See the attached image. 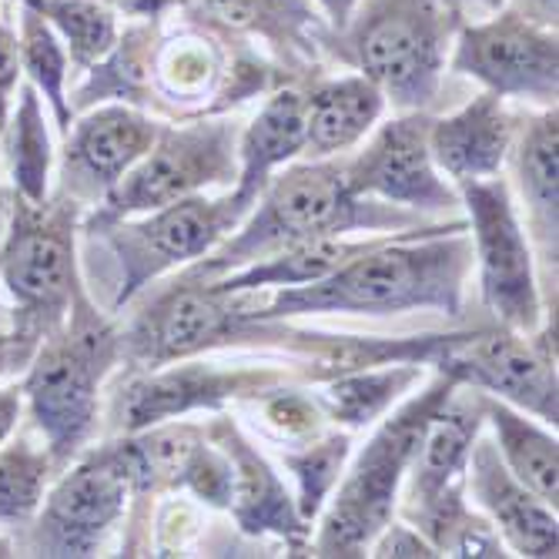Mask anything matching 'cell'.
<instances>
[{"label": "cell", "instance_id": "6da1fadb", "mask_svg": "<svg viewBox=\"0 0 559 559\" xmlns=\"http://www.w3.org/2000/svg\"><path fill=\"white\" fill-rule=\"evenodd\" d=\"M473 265L469 225L452 222L445 228L399 231L392 241H376L332 275L275 288L269 301L255 292L241 295L245 319H295V316H395L413 309H439L445 316L463 312V282Z\"/></svg>", "mask_w": 559, "mask_h": 559}, {"label": "cell", "instance_id": "7a4b0ae2", "mask_svg": "<svg viewBox=\"0 0 559 559\" xmlns=\"http://www.w3.org/2000/svg\"><path fill=\"white\" fill-rule=\"evenodd\" d=\"M262 205L241 222V231L205 259L191 265L181 278L212 282L215 275L245 269L275 251L345 231H382V228H413L423 225L419 212H402L399 205H382L379 198L352 194L345 181V158H316L288 168L272 178L259 194Z\"/></svg>", "mask_w": 559, "mask_h": 559}, {"label": "cell", "instance_id": "3957f363", "mask_svg": "<svg viewBox=\"0 0 559 559\" xmlns=\"http://www.w3.org/2000/svg\"><path fill=\"white\" fill-rule=\"evenodd\" d=\"M118 362L121 338L81 288L68 322L37 345L21 385L31 402V419L58 466H68L91 439L100 382Z\"/></svg>", "mask_w": 559, "mask_h": 559}, {"label": "cell", "instance_id": "277c9868", "mask_svg": "<svg viewBox=\"0 0 559 559\" xmlns=\"http://www.w3.org/2000/svg\"><path fill=\"white\" fill-rule=\"evenodd\" d=\"M460 389L449 376H436V382L402 402L399 409L382 419L372 432L369 445L359 452L352 469L335 483L332 506L322 520V530L312 543L319 556H366L372 539L395 513L399 486L409 473L419 442L436 419V413L449 402V395Z\"/></svg>", "mask_w": 559, "mask_h": 559}, {"label": "cell", "instance_id": "5b68a950", "mask_svg": "<svg viewBox=\"0 0 559 559\" xmlns=\"http://www.w3.org/2000/svg\"><path fill=\"white\" fill-rule=\"evenodd\" d=\"M251 205L241 201L235 191L225 198H205V194H191L171 205L147 212L141 222L115 218V222H91L84 231L91 238H100L111 251L115 262V309L124 305L158 275L188 265L201 255H209L215 245L225 241L231 228H238L248 218Z\"/></svg>", "mask_w": 559, "mask_h": 559}, {"label": "cell", "instance_id": "8992f818", "mask_svg": "<svg viewBox=\"0 0 559 559\" xmlns=\"http://www.w3.org/2000/svg\"><path fill=\"white\" fill-rule=\"evenodd\" d=\"M78 209L68 194L61 201L47 198L44 205L17 198L8 241L0 248V282L14 298L11 325L40 342L68 322L81 292L74 251Z\"/></svg>", "mask_w": 559, "mask_h": 559}, {"label": "cell", "instance_id": "52a82bcc", "mask_svg": "<svg viewBox=\"0 0 559 559\" xmlns=\"http://www.w3.org/2000/svg\"><path fill=\"white\" fill-rule=\"evenodd\" d=\"M452 27L449 0H369L352 31V55L395 108L423 111L439 91Z\"/></svg>", "mask_w": 559, "mask_h": 559}, {"label": "cell", "instance_id": "ba28073f", "mask_svg": "<svg viewBox=\"0 0 559 559\" xmlns=\"http://www.w3.org/2000/svg\"><path fill=\"white\" fill-rule=\"evenodd\" d=\"M275 332L278 325L272 319H245L238 295H225L212 282L178 278L151 298L118 338L121 359L134 372H147L222 345L272 342Z\"/></svg>", "mask_w": 559, "mask_h": 559}, {"label": "cell", "instance_id": "9c48e42d", "mask_svg": "<svg viewBox=\"0 0 559 559\" xmlns=\"http://www.w3.org/2000/svg\"><path fill=\"white\" fill-rule=\"evenodd\" d=\"M238 131L228 121H198L185 128H162L144 158L105 194L91 222H115L158 212L171 201L201 194L205 188L238 178L235 165Z\"/></svg>", "mask_w": 559, "mask_h": 559}, {"label": "cell", "instance_id": "30bf717a", "mask_svg": "<svg viewBox=\"0 0 559 559\" xmlns=\"http://www.w3.org/2000/svg\"><path fill=\"white\" fill-rule=\"evenodd\" d=\"M460 198L469 212V241L476 245L483 301L496 325L533 335L543 322V301L533 272V251L516 218L510 185L499 175L463 181Z\"/></svg>", "mask_w": 559, "mask_h": 559}, {"label": "cell", "instance_id": "8fae6325", "mask_svg": "<svg viewBox=\"0 0 559 559\" xmlns=\"http://www.w3.org/2000/svg\"><path fill=\"white\" fill-rule=\"evenodd\" d=\"M436 372L455 385L496 395L556 426V342L546 332H513L506 325L455 335L436 359Z\"/></svg>", "mask_w": 559, "mask_h": 559}, {"label": "cell", "instance_id": "7c38bea8", "mask_svg": "<svg viewBox=\"0 0 559 559\" xmlns=\"http://www.w3.org/2000/svg\"><path fill=\"white\" fill-rule=\"evenodd\" d=\"M171 366V362H168ZM285 385V372L259 366H222V362H178L171 369L158 366L134 372L108 405V426L124 432H141L181 419L198 409H222L225 402L241 395H262Z\"/></svg>", "mask_w": 559, "mask_h": 559}, {"label": "cell", "instance_id": "4fadbf2b", "mask_svg": "<svg viewBox=\"0 0 559 559\" xmlns=\"http://www.w3.org/2000/svg\"><path fill=\"white\" fill-rule=\"evenodd\" d=\"M128 496L131 483L115 442L91 449L50 489L27 549L34 556H91L124 516Z\"/></svg>", "mask_w": 559, "mask_h": 559}, {"label": "cell", "instance_id": "5bb4252c", "mask_svg": "<svg viewBox=\"0 0 559 559\" xmlns=\"http://www.w3.org/2000/svg\"><path fill=\"white\" fill-rule=\"evenodd\" d=\"M345 181L352 194L416 212H452L460 205L429 155L426 115H405L382 124L359 155L345 158Z\"/></svg>", "mask_w": 559, "mask_h": 559}, {"label": "cell", "instance_id": "9a60e30c", "mask_svg": "<svg viewBox=\"0 0 559 559\" xmlns=\"http://www.w3.org/2000/svg\"><path fill=\"white\" fill-rule=\"evenodd\" d=\"M556 37L549 27L506 11L489 24H473L455 44L452 68L483 81L499 97H533L556 105Z\"/></svg>", "mask_w": 559, "mask_h": 559}, {"label": "cell", "instance_id": "2e32d148", "mask_svg": "<svg viewBox=\"0 0 559 559\" xmlns=\"http://www.w3.org/2000/svg\"><path fill=\"white\" fill-rule=\"evenodd\" d=\"M158 131V121L121 105L81 118L64 144V194L78 205H100L124 171L144 158Z\"/></svg>", "mask_w": 559, "mask_h": 559}, {"label": "cell", "instance_id": "e0dca14e", "mask_svg": "<svg viewBox=\"0 0 559 559\" xmlns=\"http://www.w3.org/2000/svg\"><path fill=\"white\" fill-rule=\"evenodd\" d=\"M466 479L473 499L489 513V520L496 523L502 539L513 546V552L530 559L556 556V510L506 469L492 439L476 436L466 460Z\"/></svg>", "mask_w": 559, "mask_h": 559}, {"label": "cell", "instance_id": "ac0fdd59", "mask_svg": "<svg viewBox=\"0 0 559 559\" xmlns=\"http://www.w3.org/2000/svg\"><path fill=\"white\" fill-rule=\"evenodd\" d=\"M209 436L225 452V460L231 466L228 506H231L235 523L241 526V533H248V536L275 533V536L288 539L292 546H301L305 536H309V526H305L285 483L265 463V455L251 445L241 436V429L225 416L209 426Z\"/></svg>", "mask_w": 559, "mask_h": 559}, {"label": "cell", "instance_id": "d6986e66", "mask_svg": "<svg viewBox=\"0 0 559 559\" xmlns=\"http://www.w3.org/2000/svg\"><path fill=\"white\" fill-rule=\"evenodd\" d=\"M516 124L506 115L502 97L486 91L463 111L429 121V155L455 185L496 178L510 155Z\"/></svg>", "mask_w": 559, "mask_h": 559}, {"label": "cell", "instance_id": "ffe728a7", "mask_svg": "<svg viewBox=\"0 0 559 559\" xmlns=\"http://www.w3.org/2000/svg\"><path fill=\"white\" fill-rule=\"evenodd\" d=\"M483 429V402L479 392L449 395V402L429 423L419 452L409 466V502L402 506V516L413 520L416 513L429 510L445 492L463 486L469 449Z\"/></svg>", "mask_w": 559, "mask_h": 559}, {"label": "cell", "instance_id": "44dd1931", "mask_svg": "<svg viewBox=\"0 0 559 559\" xmlns=\"http://www.w3.org/2000/svg\"><path fill=\"white\" fill-rule=\"evenodd\" d=\"M385 94L376 81L345 78L316 87L305 97V151L312 158L342 155L345 147L359 144L379 121Z\"/></svg>", "mask_w": 559, "mask_h": 559}, {"label": "cell", "instance_id": "7402d4cb", "mask_svg": "<svg viewBox=\"0 0 559 559\" xmlns=\"http://www.w3.org/2000/svg\"><path fill=\"white\" fill-rule=\"evenodd\" d=\"M305 151V94L278 91L259 111L238 141V185L235 194L255 205L272 171Z\"/></svg>", "mask_w": 559, "mask_h": 559}, {"label": "cell", "instance_id": "603a6c76", "mask_svg": "<svg viewBox=\"0 0 559 559\" xmlns=\"http://www.w3.org/2000/svg\"><path fill=\"white\" fill-rule=\"evenodd\" d=\"M559 124L556 108L523 121L520 138L513 134V165L526 205L530 231L543 251L546 269H556V178H559Z\"/></svg>", "mask_w": 559, "mask_h": 559}, {"label": "cell", "instance_id": "cb8c5ba5", "mask_svg": "<svg viewBox=\"0 0 559 559\" xmlns=\"http://www.w3.org/2000/svg\"><path fill=\"white\" fill-rule=\"evenodd\" d=\"M483 419L496 432V449L502 455L506 469H510L526 489H533L546 506H559V452L556 439L539 429L533 419H526L516 405L502 402L496 395L479 392Z\"/></svg>", "mask_w": 559, "mask_h": 559}, {"label": "cell", "instance_id": "d4e9b609", "mask_svg": "<svg viewBox=\"0 0 559 559\" xmlns=\"http://www.w3.org/2000/svg\"><path fill=\"white\" fill-rule=\"evenodd\" d=\"M372 245L376 241H345L342 235L309 238V241H298V245L275 251V255H269L262 262H251V265H245V269H238L228 278L212 282V285L225 295L312 285L325 275H332L335 269H342L345 262H352L355 255H362V251Z\"/></svg>", "mask_w": 559, "mask_h": 559}, {"label": "cell", "instance_id": "484cf974", "mask_svg": "<svg viewBox=\"0 0 559 559\" xmlns=\"http://www.w3.org/2000/svg\"><path fill=\"white\" fill-rule=\"evenodd\" d=\"M416 382H423V362H389L376 369L335 376L325 382V389L316 399L325 419L362 429L382 419Z\"/></svg>", "mask_w": 559, "mask_h": 559}, {"label": "cell", "instance_id": "4316f807", "mask_svg": "<svg viewBox=\"0 0 559 559\" xmlns=\"http://www.w3.org/2000/svg\"><path fill=\"white\" fill-rule=\"evenodd\" d=\"M44 111L37 87L21 91V105L14 121H8V165H11V188L27 205H44L50 194V165H55V147L44 128Z\"/></svg>", "mask_w": 559, "mask_h": 559}, {"label": "cell", "instance_id": "83f0119b", "mask_svg": "<svg viewBox=\"0 0 559 559\" xmlns=\"http://www.w3.org/2000/svg\"><path fill=\"white\" fill-rule=\"evenodd\" d=\"M55 455L37 449L27 436L0 445V523H27L55 476Z\"/></svg>", "mask_w": 559, "mask_h": 559}, {"label": "cell", "instance_id": "f1b7e54d", "mask_svg": "<svg viewBox=\"0 0 559 559\" xmlns=\"http://www.w3.org/2000/svg\"><path fill=\"white\" fill-rule=\"evenodd\" d=\"M27 4L64 34L78 68L105 61L115 50V17L108 8L94 4V0H27Z\"/></svg>", "mask_w": 559, "mask_h": 559}, {"label": "cell", "instance_id": "f546056e", "mask_svg": "<svg viewBox=\"0 0 559 559\" xmlns=\"http://www.w3.org/2000/svg\"><path fill=\"white\" fill-rule=\"evenodd\" d=\"M348 449H352L348 436H316V439H305V445L295 452H282L285 469L298 483L295 506L305 523L322 513L325 499L332 496L335 483L342 479Z\"/></svg>", "mask_w": 559, "mask_h": 559}, {"label": "cell", "instance_id": "4dcf8cb0", "mask_svg": "<svg viewBox=\"0 0 559 559\" xmlns=\"http://www.w3.org/2000/svg\"><path fill=\"white\" fill-rule=\"evenodd\" d=\"M21 64L27 68V74L34 78V84L44 91V97L55 108L58 128L68 134L71 128V108H68V94H64V81H68V61L64 50L55 37V31L47 27V21L27 4L24 17H21Z\"/></svg>", "mask_w": 559, "mask_h": 559}, {"label": "cell", "instance_id": "1f68e13d", "mask_svg": "<svg viewBox=\"0 0 559 559\" xmlns=\"http://www.w3.org/2000/svg\"><path fill=\"white\" fill-rule=\"evenodd\" d=\"M194 4L235 31H259L269 37H295L301 24L312 21V11L301 0H194Z\"/></svg>", "mask_w": 559, "mask_h": 559}, {"label": "cell", "instance_id": "d6a6232c", "mask_svg": "<svg viewBox=\"0 0 559 559\" xmlns=\"http://www.w3.org/2000/svg\"><path fill=\"white\" fill-rule=\"evenodd\" d=\"M255 405L262 413V423L272 429L275 439H288V442H298V439H316L322 436V423H325V413L319 399L305 395L298 389H272V392H262L255 395Z\"/></svg>", "mask_w": 559, "mask_h": 559}, {"label": "cell", "instance_id": "836d02e7", "mask_svg": "<svg viewBox=\"0 0 559 559\" xmlns=\"http://www.w3.org/2000/svg\"><path fill=\"white\" fill-rule=\"evenodd\" d=\"M185 47H171L165 61H162V81L171 94H198L205 91L215 64H212V55L198 40H181Z\"/></svg>", "mask_w": 559, "mask_h": 559}, {"label": "cell", "instance_id": "e575fe53", "mask_svg": "<svg viewBox=\"0 0 559 559\" xmlns=\"http://www.w3.org/2000/svg\"><path fill=\"white\" fill-rule=\"evenodd\" d=\"M21 44L17 34L0 21V134H4L8 121H11V100L21 81Z\"/></svg>", "mask_w": 559, "mask_h": 559}, {"label": "cell", "instance_id": "d590c367", "mask_svg": "<svg viewBox=\"0 0 559 559\" xmlns=\"http://www.w3.org/2000/svg\"><path fill=\"white\" fill-rule=\"evenodd\" d=\"M369 549L372 556H423V559L439 556L436 546L413 523H392V520L382 526V533L372 539Z\"/></svg>", "mask_w": 559, "mask_h": 559}, {"label": "cell", "instance_id": "8d00e7d4", "mask_svg": "<svg viewBox=\"0 0 559 559\" xmlns=\"http://www.w3.org/2000/svg\"><path fill=\"white\" fill-rule=\"evenodd\" d=\"M40 338L31 335V332H21V329H8L0 332V379L4 376H17L31 366L34 352H37Z\"/></svg>", "mask_w": 559, "mask_h": 559}, {"label": "cell", "instance_id": "74e56055", "mask_svg": "<svg viewBox=\"0 0 559 559\" xmlns=\"http://www.w3.org/2000/svg\"><path fill=\"white\" fill-rule=\"evenodd\" d=\"M24 409V392L21 389H0V445L11 439V432L17 429Z\"/></svg>", "mask_w": 559, "mask_h": 559}, {"label": "cell", "instance_id": "f35d334b", "mask_svg": "<svg viewBox=\"0 0 559 559\" xmlns=\"http://www.w3.org/2000/svg\"><path fill=\"white\" fill-rule=\"evenodd\" d=\"M111 4L128 14H138V17H155L171 4H194V0H111Z\"/></svg>", "mask_w": 559, "mask_h": 559}, {"label": "cell", "instance_id": "ab89813d", "mask_svg": "<svg viewBox=\"0 0 559 559\" xmlns=\"http://www.w3.org/2000/svg\"><path fill=\"white\" fill-rule=\"evenodd\" d=\"M526 21L539 27L556 24V0H526Z\"/></svg>", "mask_w": 559, "mask_h": 559}, {"label": "cell", "instance_id": "60d3db41", "mask_svg": "<svg viewBox=\"0 0 559 559\" xmlns=\"http://www.w3.org/2000/svg\"><path fill=\"white\" fill-rule=\"evenodd\" d=\"M14 205H17L14 188H0V248H4V241H8L11 218H14Z\"/></svg>", "mask_w": 559, "mask_h": 559}, {"label": "cell", "instance_id": "b9f144b4", "mask_svg": "<svg viewBox=\"0 0 559 559\" xmlns=\"http://www.w3.org/2000/svg\"><path fill=\"white\" fill-rule=\"evenodd\" d=\"M319 4L329 11V17L342 27L348 17H352V11H355V4H359V0H319Z\"/></svg>", "mask_w": 559, "mask_h": 559}, {"label": "cell", "instance_id": "7bdbcfd3", "mask_svg": "<svg viewBox=\"0 0 559 559\" xmlns=\"http://www.w3.org/2000/svg\"><path fill=\"white\" fill-rule=\"evenodd\" d=\"M8 329H11V312L0 305V332H8Z\"/></svg>", "mask_w": 559, "mask_h": 559}]
</instances>
